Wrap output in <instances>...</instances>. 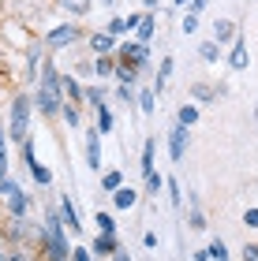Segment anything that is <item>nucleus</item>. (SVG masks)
<instances>
[{
	"instance_id": "nucleus-37",
	"label": "nucleus",
	"mask_w": 258,
	"mask_h": 261,
	"mask_svg": "<svg viewBox=\"0 0 258 261\" xmlns=\"http://www.w3.org/2000/svg\"><path fill=\"white\" fill-rule=\"evenodd\" d=\"M8 261H34V257L27 254V246H11V250H8Z\"/></svg>"
},
{
	"instance_id": "nucleus-8",
	"label": "nucleus",
	"mask_w": 258,
	"mask_h": 261,
	"mask_svg": "<svg viewBox=\"0 0 258 261\" xmlns=\"http://www.w3.org/2000/svg\"><path fill=\"white\" fill-rule=\"evenodd\" d=\"M86 45H90L93 56H112L116 49H120V38H112L109 30H93L90 38H86Z\"/></svg>"
},
{
	"instance_id": "nucleus-1",
	"label": "nucleus",
	"mask_w": 258,
	"mask_h": 261,
	"mask_svg": "<svg viewBox=\"0 0 258 261\" xmlns=\"http://www.w3.org/2000/svg\"><path fill=\"white\" fill-rule=\"evenodd\" d=\"M60 75L64 71L56 67L53 60H45V71H41V79H38V93H34V105H38V112L41 116H60L64 112V105H67V97H64V86H60Z\"/></svg>"
},
{
	"instance_id": "nucleus-34",
	"label": "nucleus",
	"mask_w": 258,
	"mask_h": 261,
	"mask_svg": "<svg viewBox=\"0 0 258 261\" xmlns=\"http://www.w3.org/2000/svg\"><path fill=\"white\" fill-rule=\"evenodd\" d=\"M101 101H105V90L101 86H86V105H90V109H98Z\"/></svg>"
},
{
	"instance_id": "nucleus-29",
	"label": "nucleus",
	"mask_w": 258,
	"mask_h": 261,
	"mask_svg": "<svg viewBox=\"0 0 258 261\" xmlns=\"http://www.w3.org/2000/svg\"><path fill=\"white\" fill-rule=\"evenodd\" d=\"M60 116H64V123L72 127V130H79V127H83V105H72V101H67Z\"/></svg>"
},
{
	"instance_id": "nucleus-23",
	"label": "nucleus",
	"mask_w": 258,
	"mask_h": 261,
	"mask_svg": "<svg viewBox=\"0 0 258 261\" xmlns=\"http://www.w3.org/2000/svg\"><path fill=\"white\" fill-rule=\"evenodd\" d=\"M93 127H98L101 135H109V130H112V109H109V101H101L98 109H93Z\"/></svg>"
},
{
	"instance_id": "nucleus-14",
	"label": "nucleus",
	"mask_w": 258,
	"mask_h": 261,
	"mask_svg": "<svg viewBox=\"0 0 258 261\" xmlns=\"http://www.w3.org/2000/svg\"><path fill=\"white\" fill-rule=\"evenodd\" d=\"M90 250H93V257H112L116 250H120V239H116V235L98 231V235H93V243H90Z\"/></svg>"
},
{
	"instance_id": "nucleus-10",
	"label": "nucleus",
	"mask_w": 258,
	"mask_h": 261,
	"mask_svg": "<svg viewBox=\"0 0 258 261\" xmlns=\"http://www.w3.org/2000/svg\"><path fill=\"white\" fill-rule=\"evenodd\" d=\"M83 135H86V164L93 172H101V130L90 127V130H83Z\"/></svg>"
},
{
	"instance_id": "nucleus-15",
	"label": "nucleus",
	"mask_w": 258,
	"mask_h": 261,
	"mask_svg": "<svg viewBox=\"0 0 258 261\" xmlns=\"http://www.w3.org/2000/svg\"><path fill=\"white\" fill-rule=\"evenodd\" d=\"M56 209H60V220L67 224V231H75V235L83 231V220H79V209H75V201L67 198V194L60 198V205H56Z\"/></svg>"
},
{
	"instance_id": "nucleus-43",
	"label": "nucleus",
	"mask_w": 258,
	"mask_h": 261,
	"mask_svg": "<svg viewBox=\"0 0 258 261\" xmlns=\"http://www.w3.org/2000/svg\"><path fill=\"white\" fill-rule=\"evenodd\" d=\"M109 261H131V254H127V250H124V246H120V250H116V254H112Z\"/></svg>"
},
{
	"instance_id": "nucleus-4",
	"label": "nucleus",
	"mask_w": 258,
	"mask_h": 261,
	"mask_svg": "<svg viewBox=\"0 0 258 261\" xmlns=\"http://www.w3.org/2000/svg\"><path fill=\"white\" fill-rule=\"evenodd\" d=\"M79 38H83V30H79L75 22H60V27H53L41 41H45V49H49V53H60V49H72Z\"/></svg>"
},
{
	"instance_id": "nucleus-6",
	"label": "nucleus",
	"mask_w": 258,
	"mask_h": 261,
	"mask_svg": "<svg viewBox=\"0 0 258 261\" xmlns=\"http://www.w3.org/2000/svg\"><path fill=\"white\" fill-rule=\"evenodd\" d=\"M19 153H22V164H27L30 179L38 183V187H49V183H53V172L45 168L38 157H34V142H30V138H27V142H19Z\"/></svg>"
},
{
	"instance_id": "nucleus-17",
	"label": "nucleus",
	"mask_w": 258,
	"mask_h": 261,
	"mask_svg": "<svg viewBox=\"0 0 258 261\" xmlns=\"http://www.w3.org/2000/svg\"><path fill=\"white\" fill-rule=\"evenodd\" d=\"M154 161H157V138H146L143 153H138V172L150 175V172H154Z\"/></svg>"
},
{
	"instance_id": "nucleus-30",
	"label": "nucleus",
	"mask_w": 258,
	"mask_h": 261,
	"mask_svg": "<svg viewBox=\"0 0 258 261\" xmlns=\"http://www.w3.org/2000/svg\"><path fill=\"white\" fill-rule=\"evenodd\" d=\"M116 101L127 105V109H138V90H135V86H124V82H116Z\"/></svg>"
},
{
	"instance_id": "nucleus-19",
	"label": "nucleus",
	"mask_w": 258,
	"mask_h": 261,
	"mask_svg": "<svg viewBox=\"0 0 258 261\" xmlns=\"http://www.w3.org/2000/svg\"><path fill=\"white\" fill-rule=\"evenodd\" d=\"M198 116H202V112H198V105H195L191 97H187V101L180 105V109H176V123H180V127H187V130H191V127L198 123Z\"/></svg>"
},
{
	"instance_id": "nucleus-47",
	"label": "nucleus",
	"mask_w": 258,
	"mask_h": 261,
	"mask_svg": "<svg viewBox=\"0 0 258 261\" xmlns=\"http://www.w3.org/2000/svg\"><path fill=\"white\" fill-rule=\"evenodd\" d=\"M0 261H8V246H0Z\"/></svg>"
},
{
	"instance_id": "nucleus-22",
	"label": "nucleus",
	"mask_w": 258,
	"mask_h": 261,
	"mask_svg": "<svg viewBox=\"0 0 258 261\" xmlns=\"http://www.w3.org/2000/svg\"><path fill=\"white\" fill-rule=\"evenodd\" d=\"M116 64H120V60H116V53L112 56H93V79H109V75H116Z\"/></svg>"
},
{
	"instance_id": "nucleus-7",
	"label": "nucleus",
	"mask_w": 258,
	"mask_h": 261,
	"mask_svg": "<svg viewBox=\"0 0 258 261\" xmlns=\"http://www.w3.org/2000/svg\"><path fill=\"white\" fill-rule=\"evenodd\" d=\"M187 146H191V130L180 127V123H172V127H169V157H172V164L183 161Z\"/></svg>"
},
{
	"instance_id": "nucleus-31",
	"label": "nucleus",
	"mask_w": 258,
	"mask_h": 261,
	"mask_svg": "<svg viewBox=\"0 0 258 261\" xmlns=\"http://www.w3.org/2000/svg\"><path fill=\"white\" fill-rule=\"evenodd\" d=\"M120 187H124V172H116V168H109V172H101V191H105V194L120 191Z\"/></svg>"
},
{
	"instance_id": "nucleus-33",
	"label": "nucleus",
	"mask_w": 258,
	"mask_h": 261,
	"mask_svg": "<svg viewBox=\"0 0 258 261\" xmlns=\"http://www.w3.org/2000/svg\"><path fill=\"white\" fill-rule=\"evenodd\" d=\"M206 250H209V261H228V246H225V239H221V235L206 246Z\"/></svg>"
},
{
	"instance_id": "nucleus-32",
	"label": "nucleus",
	"mask_w": 258,
	"mask_h": 261,
	"mask_svg": "<svg viewBox=\"0 0 258 261\" xmlns=\"http://www.w3.org/2000/svg\"><path fill=\"white\" fill-rule=\"evenodd\" d=\"M98 231H105V235H116V220H112V213L109 209H98Z\"/></svg>"
},
{
	"instance_id": "nucleus-28",
	"label": "nucleus",
	"mask_w": 258,
	"mask_h": 261,
	"mask_svg": "<svg viewBox=\"0 0 258 261\" xmlns=\"http://www.w3.org/2000/svg\"><path fill=\"white\" fill-rule=\"evenodd\" d=\"M165 194H169V201H172V209L183 205V187H180L176 175H165Z\"/></svg>"
},
{
	"instance_id": "nucleus-18",
	"label": "nucleus",
	"mask_w": 258,
	"mask_h": 261,
	"mask_svg": "<svg viewBox=\"0 0 258 261\" xmlns=\"http://www.w3.org/2000/svg\"><path fill=\"white\" fill-rule=\"evenodd\" d=\"M154 34H157V15H154V11H143V22H138V30H135V41L150 45Z\"/></svg>"
},
{
	"instance_id": "nucleus-39",
	"label": "nucleus",
	"mask_w": 258,
	"mask_h": 261,
	"mask_svg": "<svg viewBox=\"0 0 258 261\" xmlns=\"http://www.w3.org/2000/svg\"><path fill=\"white\" fill-rule=\"evenodd\" d=\"M243 224H247V228H254V231H258V205H251L247 213H243Z\"/></svg>"
},
{
	"instance_id": "nucleus-40",
	"label": "nucleus",
	"mask_w": 258,
	"mask_h": 261,
	"mask_svg": "<svg viewBox=\"0 0 258 261\" xmlns=\"http://www.w3.org/2000/svg\"><path fill=\"white\" fill-rule=\"evenodd\" d=\"M240 254H243V261H258V243H247Z\"/></svg>"
},
{
	"instance_id": "nucleus-16",
	"label": "nucleus",
	"mask_w": 258,
	"mask_h": 261,
	"mask_svg": "<svg viewBox=\"0 0 258 261\" xmlns=\"http://www.w3.org/2000/svg\"><path fill=\"white\" fill-rule=\"evenodd\" d=\"M172 67H176V60H172V56H161V64H157V75H154V82H150L157 97H161V93H165V86H169V79H172Z\"/></svg>"
},
{
	"instance_id": "nucleus-9",
	"label": "nucleus",
	"mask_w": 258,
	"mask_h": 261,
	"mask_svg": "<svg viewBox=\"0 0 258 261\" xmlns=\"http://www.w3.org/2000/svg\"><path fill=\"white\" fill-rule=\"evenodd\" d=\"M60 86H64V97L72 105H86V86L72 75V71H64V75H60Z\"/></svg>"
},
{
	"instance_id": "nucleus-5",
	"label": "nucleus",
	"mask_w": 258,
	"mask_h": 261,
	"mask_svg": "<svg viewBox=\"0 0 258 261\" xmlns=\"http://www.w3.org/2000/svg\"><path fill=\"white\" fill-rule=\"evenodd\" d=\"M116 60H120V64H131V67H138V71H146V67H150V45L127 38V41H120V49H116Z\"/></svg>"
},
{
	"instance_id": "nucleus-24",
	"label": "nucleus",
	"mask_w": 258,
	"mask_h": 261,
	"mask_svg": "<svg viewBox=\"0 0 258 261\" xmlns=\"http://www.w3.org/2000/svg\"><path fill=\"white\" fill-rule=\"evenodd\" d=\"M138 112H143V116H154L157 112V93H154V86L138 90Z\"/></svg>"
},
{
	"instance_id": "nucleus-48",
	"label": "nucleus",
	"mask_w": 258,
	"mask_h": 261,
	"mask_svg": "<svg viewBox=\"0 0 258 261\" xmlns=\"http://www.w3.org/2000/svg\"><path fill=\"white\" fill-rule=\"evenodd\" d=\"M98 4H101V8H112V0H98Z\"/></svg>"
},
{
	"instance_id": "nucleus-11",
	"label": "nucleus",
	"mask_w": 258,
	"mask_h": 261,
	"mask_svg": "<svg viewBox=\"0 0 258 261\" xmlns=\"http://www.w3.org/2000/svg\"><path fill=\"white\" fill-rule=\"evenodd\" d=\"M228 67L232 71H247L251 67V53H247V41H243V38H236L228 45Z\"/></svg>"
},
{
	"instance_id": "nucleus-2",
	"label": "nucleus",
	"mask_w": 258,
	"mask_h": 261,
	"mask_svg": "<svg viewBox=\"0 0 258 261\" xmlns=\"http://www.w3.org/2000/svg\"><path fill=\"white\" fill-rule=\"evenodd\" d=\"M30 112H34V101L27 93H15L8 105V138L11 142H27L30 138Z\"/></svg>"
},
{
	"instance_id": "nucleus-42",
	"label": "nucleus",
	"mask_w": 258,
	"mask_h": 261,
	"mask_svg": "<svg viewBox=\"0 0 258 261\" xmlns=\"http://www.w3.org/2000/svg\"><path fill=\"white\" fill-rule=\"evenodd\" d=\"M143 246H146V250H154V246H157V231H146L143 235Z\"/></svg>"
},
{
	"instance_id": "nucleus-27",
	"label": "nucleus",
	"mask_w": 258,
	"mask_h": 261,
	"mask_svg": "<svg viewBox=\"0 0 258 261\" xmlns=\"http://www.w3.org/2000/svg\"><path fill=\"white\" fill-rule=\"evenodd\" d=\"M105 30H109L112 38H120V41H124L127 34H131V22H127V15H112L109 22H105Z\"/></svg>"
},
{
	"instance_id": "nucleus-49",
	"label": "nucleus",
	"mask_w": 258,
	"mask_h": 261,
	"mask_svg": "<svg viewBox=\"0 0 258 261\" xmlns=\"http://www.w3.org/2000/svg\"><path fill=\"white\" fill-rule=\"evenodd\" d=\"M0 8H4V0H0Z\"/></svg>"
},
{
	"instance_id": "nucleus-46",
	"label": "nucleus",
	"mask_w": 258,
	"mask_h": 261,
	"mask_svg": "<svg viewBox=\"0 0 258 261\" xmlns=\"http://www.w3.org/2000/svg\"><path fill=\"white\" fill-rule=\"evenodd\" d=\"M183 4H191V0H172V8H183Z\"/></svg>"
},
{
	"instance_id": "nucleus-36",
	"label": "nucleus",
	"mask_w": 258,
	"mask_h": 261,
	"mask_svg": "<svg viewBox=\"0 0 258 261\" xmlns=\"http://www.w3.org/2000/svg\"><path fill=\"white\" fill-rule=\"evenodd\" d=\"M180 30H183V34H195V30H198V15H191V11H187V15L180 19Z\"/></svg>"
},
{
	"instance_id": "nucleus-21",
	"label": "nucleus",
	"mask_w": 258,
	"mask_h": 261,
	"mask_svg": "<svg viewBox=\"0 0 258 261\" xmlns=\"http://www.w3.org/2000/svg\"><path fill=\"white\" fill-rule=\"evenodd\" d=\"M221 56H225V45H217L214 38H209V41H198V60H206V64H221Z\"/></svg>"
},
{
	"instance_id": "nucleus-20",
	"label": "nucleus",
	"mask_w": 258,
	"mask_h": 261,
	"mask_svg": "<svg viewBox=\"0 0 258 261\" xmlns=\"http://www.w3.org/2000/svg\"><path fill=\"white\" fill-rule=\"evenodd\" d=\"M217 97L221 93H217V86H209V82H195L191 86V101L195 105H217Z\"/></svg>"
},
{
	"instance_id": "nucleus-3",
	"label": "nucleus",
	"mask_w": 258,
	"mask_h": 261,
	"mask_svg": "<svg viewBox=\"0 0 258 261\" xmlns=\"http://www.w3.org/2000/svg\"><path fill=\"white\" fill-rule=\"evenodd\" d=\"M0 198H4V205H8V217H11V220H27V213H30V198H27V191H22L15 179H0Z\"/></svg>"
},
{
	"instance_id": "nucleus-41",
	"label": "nucleus",
	"mask_w": 258,
	"mask_h": 261,
	"mask_svg": "<svg viewBox=\"0 0 258 261\" xmlns=\"http://www.w3.org/2000/svg\"><path fill=\"white\" fill-rule=\"evenodd\" d=\"M187 11H191V15H202V11H206V0H191V4H187Z\"/></svg>"
},
{
	"instance_id": "nucleus-38",
	"label": "nucleus",
	"mask_w": 258,
	"mask_h": 261,
	"mask_svg": "<svg viewBox=\"0 0 258 261\" xmlns=\"http://www.w3.org/2000/svg\"><path fill=\"white\" fill-rule=\"evenodd\" d=\"M64 4L72 8L75 15H86V11H90V0H64Z\"/></svg>"
},
{
	"instance_id": "nucleus-45",
	"label": "nucleus",
	"mask_w": 258,
	"mask_h": 261,
	"mask_svg": "<svg viewBox=\"0 0 258 261\" xmlns=\"http://www.w3.org/2000/svg\"><path fill=\"white\" fill-rule=\"evenodd\" d=\"M143 4H146V11H154V8L161 4V0H143Z\"/></svg>"
},
{
	"instance_id": "nucleus-12",
	"label": "nucleus",
	"mask_w": 258,
	"mask_h": 261,
	"mask_svg": "<svg viewBox=\"0 0 258 261\" xmlns=\"http://www.w3.org/2000/svg\"><path fill=\"white\" fill-rule=\"evenodd\" d=\"M209 38H214L217 45H232V41L240 38V27H236L232 19H217V22H214V30H209Z\"/></svg>"
},
{
	"instance_id": "nucleus-26",
	"label": "nucleus",
	"mask_w": 258,
	"mask_h": 261,
	"mask_svg": "<svg viewBox=\"0 0 258 261\" xmlns=\"http://www.w3.org/2000/svg\"><path fill=\"white\" fill-rule=\"evenodd\" d=\"M143 179H146V183H143V194H150V198H157L161 191H165V175H161L157 168L150 172V175H143Z\"/></svg>"
},
{
	"instance_id": "nucleus-25",
	"label": "nucleus",
	"mask_w": 258,
	"mask_h": 261,
	"mask_svg": "<svg viewBox=\"0 0 258 261\" xmlns=\"http://www.w3.org/2000/svg\"><path fill=\"white\" fill-rule=\"evenodd\" d=\"M187 201H191V217H187V220H191V231H206V213L198 209V194L191 191V194H187Z\"/></svg>"
},
{
	"instance_id": "nucleus-44",
	"label": "nucleus",
	"mask_w": 258,
	"mask_h": 261,
	"mask_svg": "<svg viewBox=\"0 0 258 261\" xmlns=\"http://www.w3.org/2000/svg\"><path fill=\"white\" fill-rule=\"evenodd\" d=\"M191 261H209V250H195V254H191Z\"/></svg>"
},
{
	"instance_id": "nucleus-13",
	"label": "nucleus",
	"mask_w": 258,
	"mask_h": 261,
	"mask_svg": "<svg viewBox=\"0 0 258 261\" xmlns=\"http://www.w3.org/2000/svg\"><path fill=\"white\" fill-rule=\"evenodd\" d=\"M109 198H112V205H116V209H135V205H138V198H143V191H138V187H131V183H124L120 191H112Z\"/></svg>"
},
{
	"instance_id": "nucleus-35",
	"label": "nucleus",
	"mask_w": 258,
	"mask_h": 261,
	"mask_svg": "<svg viewBox=\"0 0 258 261\" xmlns=\"http://www.w3.org/2000/svg\"><path fill=\"white\" fill-rule=\"evenodd\" d=\"M72 261H98L90 246H72Z\"/></svg>"
}]
</instances>
